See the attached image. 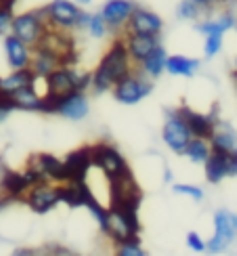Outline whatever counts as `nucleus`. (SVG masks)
<instances>
[{"label": "nucleus", "mask_w": 237, "mask_h": 256, "mask_svg": "<svg viewBox=\"0 0 237 256\" xmlns=\"http://www.w3.org/2000/svg\"><path fill=\"white\" fill-rule=\"evenodd\" d=\"M202 15H206V13H204L202 6L198 2H193V0H180L176 4V17L180 21H196L198 24Z\"/></svg>", "instance_id": "c756f323"}, {"label": "nucleus", "mask_w": 237, "mask_h": 256, "mask_svg": "<svg viewBox=\"0 0 237 256\" xmlns=\"http://www.w3.org/2000/svg\"><path fill=\"white\" fill-rule=\"evenodd\" d=\"M224 44V34H210L206 36V42H204V55L206 59H214L222 50Z\"/></svg>", "instance_id": "72a5a7b5"}, {"label": "nucleus", "mask_w": 237, "mask_h": 256, "mask_svg": "<svg viewBox=\"0 0 237 256\" xmlns=\"http://www.w3.org/2000/svg\"><path fill=\"white\" fill-rule=\"evenodd\" d=\"M212 152H224V154H237V130L229 124L218 120L216 128L210 136Z\"/></svg>", "instance_id": "4be33fe9"}, {"label": "nucleus", "mask_w": 237, "mask_h": 256, "mask_svg": "<svg viewBox=\"0 0 237 256\" xmlns=\"http://www.w3.org/2000/svg\"><path fill=\"white\" fill-rule=\"evenodd\" d=\"M138 231H141V225H138V216L134 210H126L120 206L110 208V225H107L105 236L112 238L114 244L134 240L138 238Z\"/></svg>", "instance_id": "6e6552de"}, {"label": "nucleus", "mask_w": 237, "mask_h": 256, "mask_svg": "<svg viewBox=\"0 0 237 256\" xmlns=\"http://www.w3.org/2000/svg\"><path fill=\"white\" fill-rule=\"evenodd\" d=\"M204 172H206V180L212 185H218L229 176H237V154L212 152L208 162L204 164Z\"/></svg>", "instance_id": "9b49d317"}, {"label": "nucleus", "mask_w": 237, "mask_h": 256, "mask_svg": "<svg viewBox=\"0 0 237 256\" xmlns=\"http://www.w3.org/2000/svg\"><path fill=\"white\" fill-rule=\"evenodd\" d=\"M26 202L36 214H46V212H50L57 204H61L59 202V189H57V185H50L48 180L46 183L34 185L28 191Z\"/></svg>", "instance_id": "ddd939ff"}, {"label": "nucleus", "mask_w": 237, "mask_h": 256, "mask_svg": "<svg viewBox=\"0 0 237 256\" xmlns=\"http://www.w3.org/2000/svg\"><path fill=\"white\" fill-rule=\"evenodd\" d=\"M178 110L182 114V118L187 120L193 136H200V138H210L214 128H216V124H218V120H220L216 116V112L200 114V112H193L191 108H187V105H182V108H178Z\"/></svg>", "instance_id": "aec40b11"}, {"label": "nucleus", "mask_w": 237, "mask_h": 256, "mask_svg": "<svg viewBox=\"0 0 237 256\" xmlns=\"http://www.w3.org/2000/svg\"><path fill=\"white\" fill-rule=\"evenodd\" d=\"M185 156L191 160L193 164H206L208 158L212 156V145H210V138H200V136H193L191 143L185 149Z\"/></svg>", "instance_id": "cd10ccee"}, {"label": "nucleus", "mask_w": 237, "mask_h": 256, "mask_svg": "<svg viewBox=\"0 0 237 256\" xmlns=\"http://www.w3.org/2000/svg\"><path fill=\"white\" fill-rule=\"evenodd\" d=\"M76 2H78V4H80V6L84 8V6H88V4H92V0H76Z\"/></svg>", "instance_id": "79ce46f5"}, {"label": "nucleus", "mask_w": 237, "mask_h": 256, "mask_svg": "<svg viewBox=\"0 0 237 256\" xmlns=\"http://www.w3.org/2000/svg\"><path fill=\"white\" fill-rule=\"evenodd\" d=\"M15 4H17V0H4L0 4V36H8L10 30H13Z\"/></svg>", "instance_id": "c85d7f7f"}, {"label": "nucleus", "mask_w": 237, "mask_h": 256, "mask_svg": "<svg viewBox=\"0 0 237 256\" xmlns=\"http://www.w3.org/2000/svg\"><path fill=\"white\" fill-rule=\"evenodd\" d=\"M63 66V55L52 48L50 44H46V42H42L40 46L34 48V59H32V70H34V74L38 78H48L52 72L59 70Z\"/></svg>", "instance_id": "f3484780"}, {"label": "nucleus", "mask_w": 237, "mask_h": 256, "mask_svg": "<svg viewBox=\"0 0 237 256\" xmlns=\"http://www.w3.org/2000/svg\"><path fill=\"white\" fill-rule=\"evenodd\" d=\"M10 256H40V252L38 250H30V248H19V250H15Z\"/></svg>", "instance_id": "58836bf2"}, {"label": "nucleus", "mask_w": 237, "mask_h": 256, "mask_svg": "<svg viewBox=\"0 0 237 256\" xmlns=\"http://www.w3.org/2000/svg\"><path fill=\"white\" fill-rule=\"evenodd\" d=\"M164 178H166V183H170V180H172V172H170V170H166V174H164Z\"/></svg>", "instance_id": "37998d69"}, {"label": "nucleus", "mask_w": 237, "mask_h": 256, "mask_svg": "<svg viewBox=\"0 0 237 256\" xmlns=\"http://www.w3.org/2000/svg\"><path fill=\"white\" fill-rule=\"evenodd\" d=\"M13 101L15 110H24V112H44V97L34 88V84L32 86H26L17 90L15 94H10L8 97Z\"/></svg>", "instance_id": "a878e982"}, {"label": "nucleus", "mask_w": 237, "mask_h": 256, "mask_svg": "<svg viewBox=\"0 0 237 256\" xmlns=\"http://www.w3.org/2000/svg\"><path fill=\"white\" fill-rule=\"evenodd\" d=\"M30 166H34L46 180H52V183H59V185L70 183V174H68L66 162H61L59 158L50 156V154H38V156H34L30 160Z\"/></svg>", "instance_id": "dca6fc26"}, {"label": "nucleus", "mask_w": 237, "mask_h": 256, "mask_svg": "<svg viewBox=\"0 0 237 256\" xmlns=\"http://www.w3.org/2000/svg\"><path fill=\"white\" fill-rule=\"evenodd\" d=\"M202 68L200 59L185 57V55H170L166 61V72L170 76H182V78H193Z\"/></svg>", "instance_id": "bb28decb"}, {"label": "nucleus", "mask_w": 237, "mask_h": 256, "mask_svg": "<svg viewBox=\"0 0 237 256\" xmlns=\"http://www.w3.org/2000/svg\"><path fill=\"white\" fill-rule=\"evenodd\" d=\"M235 30H237V26H235Z\"/></svg>", "instance_id": "a18cd8bd"}, {"label": "nucleus", "mask_w": 237, "mask_h": 256, "mask_svg": "<svg viewBox=\"0 0 237 256\" xmlns=\"http://www.w3.org/2000/svg\"><path fill=\"white\" fill-rule=\"evenodd\" d=\"M166 61H168V52H166L164 44H160V46H156L152 50V55H147L141 63H138L136 70L141 74H145L147 78L156 80V78H160L162 74L166 72Z\"/></svg>", "instance_id": "393cba45"}, {"label": "nucleus", "mask_w": 237, "mask_h": 256, "mask_svg": "<svg viewBox=\"0 0 237 256\" xmlns=\"http://www.w3.org/2000/svg\"><path fill=\"white\" fill-rule=\"evenodd\" d=\"M88 34L92 36V38H96V40H103L107 34H110V26H107V21L103 19V15H101V10L99 13H92V17H90V24H88Z\"/></svg>", "instance_id": "2f4dec72"}, {"label": "nucleus", "mask_w": 237, "mask_h": 256, "mask_svg": "<svg viewBox=\"0 0 237 256\" xmlns=\"http://www.w3.org/2000/svg\"><path fill=\"white\" fill-rule=\"evenodd\" d=\"M237 26V15L235 10H214V13L206 15V19H202L196 24V30L202 36H210V34H227V32L235 30Z\"/></svg>", "instance_id": "2eb2a0df"}, {"label": "nucleus", "mask_w": 237, "mask_h": 256, "mask_svg": "<svg viewBox=\"0 0 237 256\" xmlns=\"http://www.w3.org/2000/svg\"><path fill=\"white\" fill-rule=\"evenodd\" d=\"M50 256H80V254H74L66 248H55V250H50Z\"/></svg>", "instance_id": "ea45409f"}, {"label": "nucleus", "mask_w": 237, "mask_h": 256, "mask_svg": "<svg viewBox=\"0 0 237 256\" xmlns=\"http://www.w3.org/2000/svg\"><path fill=\"white\" fill-rule=\"evenodd\" d=\"M50 32H52V28L48 24L46 8L42 6V8H34V10H28V13L15 15L10 34L17 36L19 40H24L32 48H36L48 38Z\"/></svg>", "instance_id": "f03ea898"}, {"label": "nucleus", "mask_w": 237, "mask_h": 256, "mask_svg": "<svg viewBox=\"0 0 237 256\" xmlns=\"http://www.w3.org/2000/svg\"><path fill=\"white\" fill-rule=\"evenodd\" d=\"M4 55L10 70H28L32 68V59H34V48L26 44L24 40L8 34L4 36Z\"/></svg>", "instance_id": "a211bd4d"}, {"label": "nucleus", "mask_w": 237, "mask_h": 256, "mask_svg": "<svg viewBox=\"0 0 237 256\" xmlns=\"http://www.w3.org/2000/svg\"><path fill=\"white\" fill-rule=\"evenodd\" d=\"M48 24L55 32H63V34H72L78 32V21L82 17V6L76 0H50L44 6Z\"/></svg>", "instance_id": "20e7f679"}, {"label": "nucleus", "mask_w": 237, "mask_h": 256, "mask_svg": "<svg viewBox=\"0 0 237 256\" xmlns=\"http://www.w3.org/2000/svg\"><path fill=\"white\" fill-rule=\"evenodd\" d=\"M48 84V92L63 97V94H70L74 90L86 92L88 88H92V74H82L74 66H61L59 70H55L46 78Z\"/></svg>", "instance_id": "7ed1b4c3"}, {"label": "nucleus", "mask_w": 237, "mask_h": 256, "mask_svg": "<svg viewBox=\"0 0 237 256\" xmlns=\"http://www.w3.org/2000/svg\"><path fill=\"white\" fill-rule=\"evenodd\" d=\"M66 168L70 174V183H78V180H86V176L90 174V170L94 166L92 162V147H82L72 152L66 160Z\"/></svg>", "instance_id": "6ab92c4d"}, {"label": "nucleus", "mask_w": 237, "mask_h": 256, "mask_svg": "<svg viewBox=\"0 0 237 256\" xmlns=\"http://www.w3.org/2000/svg\"><path fill=\"white\" fill-rule=\"evenodd\" d=\"M114 256H147V252L141 246L138 238H134V240H128V242H122V244H116Z\"/></svg>", "instance_id": "7c9ffc66"}, {"label": "nucleus", "mask_w": 237, "mask_h": 256, "mask_svg": "<svg viewBox=\"0 0 237 256\" xmlns=\"http://www.w3.org/2000/svg\"><path fill=\"white\" fill-rule=\"evenodd\" d=\"M15 110V105L13 101H10L8 97H0V124H2L6 118H8V114Z\"/></svg>", "instance_id": "e433bc0d"}, {"label": "nucleus", "mask_w": 237, "mask_h": 256, "mask_svg": "<svg viewBox=\"0 0 237 256\" xmlns=\"http://www.w3.org/2000/svg\"><path fill=\"white\" fill-rule=\"evenodd\" d=\"M136 6V0H107L101 6V15L110 26L112 34H124Z\"/></svg>", "instance_id": "9d476101"}, {"label": "nucleus", "mask_w": 237, "mask_h": 256, "mask_svg": "<svg viewBox=\"0 0 237 256\" xmlns=\"http://www.w3.org/2000/svg\"><path fill=\"white\" fill-rule=\"evenodd\" d=\"M174 194H178V196H187V198H191L193 202H202V200H204V191H202V187H196V185H182V183H176V185H174Z\"/></svg>", "instance_id": "f704fd0d"}, {"label": "nucleus", "mask_w": 237, "mask_h": 256, "mask_svg": "<svg viewBox=\"0 0 237 256\" xmlns=\"http://www.w3.org/2000/svg\"><path fill=\"white\" fill-rule=\"evenodd\" d=\"M36 82V74L32 68L28 70H13L6 78H0V97H10L17 90L32 86Z\"/></svg>", "instance_id": "b1692460"}, {"label": "nucleus", "mask_w": 237, "mask_h": 256, "mask_svg": "<svg viewBox=\"0 0 237 256\" xmlns=\"http://www.w3.org/2000/svg\"><path fill=\"white\" fill-rule=\"evenodd\" d=\"M193 2H198L206 15L214 13V10H220V8H227V10L237 8V0H193Z\"/></svg>", "instance_id": "473e14b6"}, {"label": "nucleus", "mask_w": 237, "mask_h": 256, "mask_svg": "<svg viewBox=\"0 0 237 256\" xmlns=\"http://www.w3.org/2000/svg\"><path fill=\"white\" fill-rule=\"evenodd\" d=\"M90 17H92V13H88V10H82V17H80V21H78V30H88Z\"/></svg>", "instance_id": "4c0bfd02"}, {"label": "nucleus", "mask_w": 237, "mask_h": 256, "mask_svg": "<svg viewBox=\"0 0 237 256\" xmlns=\"http://www.w3.org/2000/svg\"><path fill=\"white\" fill-rule=\"evenodd\" d=\"M92 162L107 178H112V180H120L124 176L132 174L124 156L118 152L114 145H107V143L92 145Z\"/></svg>", "instance_id": "0eeeda50"}, {"label": "nucleus", "mask_w": 237, "mask_h": 256, "mask_svg": "<svg viewBox=\"0 0 237 256\" xmlns=\"http://www.w3.org/2000/svg\"><path fill=\"white\" fill-rule=\"evenodd\" d=\"M114 99L122 105H136L143 99H147L154 92V82L152 78H147L145 74L134 70L130 76H126L114 86Z\"/></svg>", "instance_id": "39448f33"}, {"label": "nucleus", "mask_w": 237, "mask_h": 256, "mask_svg": "<svg viewBox=\"0 0 237 256\" xmlns=\"http://www.w3.org/2000/svg\"><path fill=\"white\" fill-rule=\"evenodd\" d=\"M32 185L28 183V178L24 172H15V170H4L2 178H0V191L10 200H26L28 191Z\"/></svg>", "instance_id": "5701e85b"}, {"label": "nucleus", "mask_w": 237, "mask_h": 256, "mask_svg": "<svg viewBox=\"0 0 237 256\" xmlns=\"http://www.w3.org/2000/svg\"><path fill=\"white\" fill-rule=\"evenodd\" d=\"M162 138L168 145V149H172L178 156H185V149L191 143L193 132L187 124V120L182 118L180 110H168L166 112V122L162 128Z\"/></svg>", "instance_id": "423d86ee"}, {"label": "nucleus", "mask_w": 237, "mask_h": 256, "mask_svg": "<svg viewBox=\"0 0 237 256\" xmlns=\"http://www.w3.org/2000/svg\"><path fill=\"white\" fill-rule=\"evenodd\" d=\"M136 70L134 61L130 57V52L126 48V42L120 36L118 40H114V44L110 46V50L103 55L101 63L96 66V70L92 72V88L94 92H107L114 90V86L120 80H124L126 76Z\"/></svg>", "instance_id": "f257e3e1"}, {"label": "nucleus", "mask_w": 237, "mask_h": 256, "mask_svg": "<svg viewBox=\"0 0 237 256\" xmlns=\"http://www.w3.org/2000/svg\"><path fill=\"white\" fill-rule=\"evenodd\" d=\"M10 202H13V200H10L8 196H4L2 191H0V210H2V208H4L6 204H10Z\"/></svg>", "instance_id": "a19ab883"}, {"label": "nucleus", "mask_w": 237, "mask_h": 256, "mask_svg": "<svg viewBox=\"0 0 237 256\" xmlns=\"http://www.w3.org/2000/svg\"><path fill=\"white\" fill-rule=\"evenodd\" d=\"M126 32H130V34H145V36H162V32H164V19L156 10L138 4L134 8L130 21H128Z\"/></svg>", "instance_id": "f8f14e48"}, {"label": "nucleus", "mask_w": 237, "mask_h": 256, "mask_svg": "<svg viewBox=\"0 0 237 256\" xmlns=\"http://www.w3.org/2000/svg\"><path fill=\"white\" fill-rule=\"evenodd\" d=\"M122 38L126 42V48L130 52L134 66H138L147 55H152V50L156 46L162 44V36H145V34H130V32H124Z\"/></svg>", "instance_id": "412c9836"}, {"label": "nucleus", "mask_w": 237, "mask_h": 256, "mask_svg": "<svg viewBox=\"0 0 237 256\" xmlns=\"http://www.w3.org/2000/svg\"><path fill=\"white\" fill-rule=\"evenodd\" d=\"M233 80L237 82V59H235V72H233Z\"/></svg>", "instance_id": "c03bdc74"}, {"label": "nucleus", "mask_w": 237, "mask_h": 256, "mask_svg": "<svg viewBox=\"0 0 237 256\" xmlns=\"http://www.w3.org/2000/svg\"><path fill=\"white\" fill-rule=\"evenodd\" d=\"M187 246H189L193 252H206V248H208V246H206V242H204L196 231H191L189 236H187Z\"/></svg>", "instance_id": "c9c22d12"}, {"label": "nucleus", "mask_w": 237, "mask_h": 256, "mask_svg": "<svg viewBox=\"0 0 237 256\" xmlns=\"http://www.w3.org/2000/svg\"><path fill=\"white\" fill-rule=\"evenodd\" d=\"M88 112H90V103H88L86 92L74 90V92L63 94V97L57 99L55 114L57 116H63V118H68V120L80 122V120H84L86 116H88Z\"/></svg>", "instance_id": "4468645a"}, {"label": "nucleus", "mask_w": 237, "mask_h": 256, "mask_svg": "<svg viewBox=\"0 0 237 256\" xmlns=\"http://www.w3.org/2000/svg\"><path fill=\"white\" fill-rule=\"evenodd\" d=\"M237 240V214L229 210L214 212V236L206 242L208 254H220Z\"/></svg>", "instance_id": "1a4fd4ad"}]
</instances>
